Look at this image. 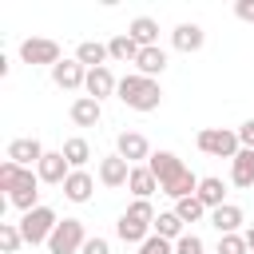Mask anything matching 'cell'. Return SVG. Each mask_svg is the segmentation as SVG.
I'll list each match as a JSON object with an SVG mask.
<instances>
[{
	"instance_id": "6da1fadb",
	"label": "cell",
	"mask_w": 254,
	"mask_h": 254,
	"mask_svg": "<svg viewBox=\"0 0 254 254\" xmlns=\"http://www.w3.org/2000/svg\"><path fill=\"white\" fill-rule=\"evenodd\" d=\"M115 95H119L131 111H155V107L163 103V87H159V79H147V75H139V71L123 75Z\"/></svg>"
},
{
	"instance_id": "7a4b0ae2",
	"label": "cell",
	"mask_w": 254,
	"mask_h": 254,
	"mask_svg": "<svg viewBox=\"0 0 254 254\" xmlns=\"http://www.w3.org/2000/svg\"><path fill=\"white\" fill-rule=\"evenodd\" d=\"M194 143H198L202 155H210V159H230V163H234V155L242 151L238 131H226V127H202Z\"/></svg>"
},
{
	"instance_id": "3957f363",
	"label": "cell",
	"mask_w": 254,
	"mask_h": 254,
	"mask_svg": "<svg viewBox=\"0 0 254 254\" xmlns=\"http://www.w3.org/2000/svg\"><path fill=\"white\" fill-rule=\"evenodd\" d=\"M56 226H60V218H56V210H52V206H36V210L20 214V234H24V242H28V246L48 242Z\"/></svg>"
},
{
	"instance_id": "277c9868",
	"label": "cell",
	"mask_w": 254,
	"mask_h": 254,
	"mask_svg": "<svg viewBox=\"0 0 254 254\" xmlns=\"http://www.w3.org/2000/svg\"><path fill=\"white\" fill-rule=\"evenodd\" d=\"M83 242H87L83 222H79V218H64V222L52 230V238H48V254H79Z\"/></svg>"
},
{
	"instance_id": "5b68a950",
	"label": "cell",
	"mask_w": 254,
	"mask_h": 254,
	"mask_svg": "<svg viewBox=\"0 0 254 254\" xmlns=\"http://www.w3.org/2000/svg\"><path fill=\"white\" fill-rule=\"evenodd\" d=\"M115 155H119V159H127L131 167H143L155 151H151L147 135H139V131H119V135H115Z\"/></svg>"
},
{
	"instance_id": "8992f818",
	"label": "cell",
	"mask_w": 254,
	"mask_h": 254,
	"mask_svg": "<svg viewBox=\"0 0 254 254\" xmlns=\"http://www.w3.org/2000/svg\"><path fill=\"white\" fill-rule=\"evenodd\" d=\"M147 167H151V175L159 179V190H163V187H171L175 179H183V175H187V163H183L175 151H155V155L147 159Z\"/></svg>"
},
{
	"instance_id": "52a82bcc",
	"label": "cell",
	"mask_w": 254,
	"mask_h": 254,
	"mask_svg": "<svg viewBox=\"0 0 254 254\" xmlns=\"http://www.w3.org/2000/svg\"><path fill=\"white\" fill-rule=\"evenodd\" d=\"M20 60L24 64H48V67H56L60 64V44L56 40H44V36H32V40H24L20 44Z\"/></svg>"
},
{
	"instance_id": "ba28073f",
	"label": "cell",
	"mask_w": 254,
	"mask_h": 254,
	"mask_svg": "<svg viewBox=\"0 0 254 254\" xmlns=\"http://www.w3.org/2000/svg\"><path fill=\"white\" fill-rule=\"evenodd\" d=\"M4 155H8V159H12L16 167H24V171H32V167H40V159H44L48 151H44V143H40L36 135H28V139H12Z\"/></svg>"
},
{
	"instance_id": "9c48e42d",
	"label": "cell",
	"mask_w": 254,
	"mask_h": 254,
	"mask_svg": "<svg viewBox=\"0 0 254 254\" xmlns=\"http://www.w3.org/2000/svg\"><path fill=\"white\" fill-rule=\"evenodd\" d=\"M8 202H12L20 214L36 210V206H40V175L24 171V175H20V183H16V190H8Z\"/></svg>"
},
{
	"instance_id": "30bf717a",
	"label": "cell",
	"mask_w": 254,
	"mask_h": 254,
	"mask_svg": "<svg viewBox=\"0 0 254 254\" xmlns=\"http://www.w3.org/2000/svg\"><path fill=\"white\" fill-rule=\"evenodd\" d=\"M52 83L64 87V91H79V87L87 83V67H83L79 60H60V64L52 67Z\"/></svg>"
},
{
	"instance_id": "8fae6325",
	"label": "cell",
	"mask_w": 254,
	"mask_h": 254,
	"mask_svg": "<svg viewBox=\"0 0 254 254\" xmlns=\"http://www.w3.org/2000/svg\"><path fill=\"white\" fill-rule=\"evenodd\" d=\"M36 175H40V183H52V187H64V183H67V175H71V167H67V159H64V151H48V155L40 159V167H36Z\"/></svg>"
},
{
	"instance_id": "7c38bea8",
	"label": "cell",
	"mask_w": 254,
	"mask_h": 254,
	"mask_svg": "<svg viewBox=\"0 0 254 254\" xmlns=\"http://www.w3.org/2000/svg\"><path fill=\"white\" fill-rule=\"evenodd\" d=\"M127 179H131V163H127V159H119V155H103V159H99V183H103L107 190L127 187Z\"/></svg>"
},
{
	"instance_id": "4fadbf2b",
	"label": "cell",
	"mask_w": 254,
	"mask_h": 254,
	"mask_svg": "<svg viewBox=\"0 0 254 254\" xmlns=\"http://www.w3.org/2000/svg\"><path fill=\"white\" fill-rule=\"evenodd\" d=\"M242 222H246V214H242L238 202H222L218 210H210V226L218 230V238H222V234H238Z\"/></svg>"
},
{
	"instance_id": "5bb4252c",
	"label": "cell",
	"mask_w": 254,
	"mask_h": 254,
	"mask_svg": "<svg viewBox=\"0 0 254 254\" xmlns=\"http://www.w3.org/2000/svg\"><path fill=\"white\" fill-rule=\"evenodd\" d=\"M83 91H87L91 99H99V103H103L107 95H115V91H119V79L111 75V67H91V71H87Z\"/></svg>"
},
{
	"instance_id": "9a60e30c",
	"label": "cell",
	"mask_w": 254,
	"mask_h": 254,
	"mask_svg": "<svg viewBox=\"0 0 254 254\" xmlns=\"http://www.w3.org/2000/svg\"><path fill=\"white\" fill-rule=\"evenodd\" d=\"M171 44H175L179 52H187V56H190V52H202L206 32H202V24H194V20H190V24H179V28L171 32Z\"/></svg>"
},
{
	"instance_id": "2e32d148",
	"label": "cell",
	"mask_w": 254,
	"mask_h": 254,
	"mask_svg": "<svg viewBox=\"0 0 254 254\" xmlns=\"http://www.w3.org/2000/svg\"><path fill=\"white\" fill-rule=\"evenodd\" d=\"M71 123L75 127H95L99 119H103V103L99 99H91V95H79V99H71Z\"/></svg>"
},
{
	"instance_id": "e0dca14e",
	"label": "cell",
	"mask_w": 254,
	"mask_h": 254,
	"mask_svg": "<svg viewBox=\"0 0 254 254\" xmlns=\"http://www.w3.org/2000/svg\"><path fill=\"white\" fill-rule=\"evenodd\" d=\"M127 36L139 44V48H159V20L155 16H135L127 24Z\"/></svg>"
},
{
	"instance_id": "ac0fdd59",
	"label": "cell",
	"mask_w": 254,
	"mask_h": 254,
	"mask_svg": "<svg viewBox=\"0 0 254 254\" xmlns=\"http://www.w3.org/2000/svg\"><path fill=\"white\" fill-rule=\"evenodd\" d=\"M135 71L147 75V79H159V75L167 71V52H163V48H143L139 60H135Z\"/></svg>"
},
{
	"instance_id": "d6986e66",
	"label": "cell",
	"mask_w": 254,
	"mask_h": 254,
	"mask_svg": "<svg viewBox=\"0 0 254 254\" xmlns=\"http://www.w3.org/2000/svg\"><path fill=\"white\" fill-rule=\"evenodd\" d=\"M91 190H95V179H91L87 171H71L67 183H64V198H67V202H87Z\"/></svg>"
},
{
	"instance_id": "ffe728a7",
	"label": "cell",
	"mask_w": 254,
	"mask_h": 254,
	"mask_svg": "<svg viewBox=\"0 0 254 254\" xmlns=\"http://www.w3.org/2000/svg\"><path fill=\"white\" fill-rule=\"evenodd\" d=\"M115 234H119V242H127V246H143V242L151 238V226H147V222H135L131 214H119Z\"/></svg>"
},
{
	"instance_id": "44dd1931",
	"label": "cell",
	"mask_w": 254,
	"mask_h": 254,
	"mask_svg": "<svg viewBox=\"0 0 254 254\" xmlns=\"http://www.w3.org/2000/svg\"><path fill=\"white\" fill-rule=\"evenodd\" d=\"M139 52H143V48H139L127 32H119V36H111V40H107V56H111L115 64H135V60H139Z\"/></svg>"
},
{
	"instance_id": "7402d4cb",
	"label": "cell",
	"mask_w": 254,
	"mask_h": 254,
	"mask_svg": "<svg viewBox=\"0 0 254 254\" xmlns=\"http://www.w3.org/2000/svg\"><path fill=\"white\" fill-rule=\"evenodd\" d=\"M64 159H67V167L71 171H83L87 167V159H91V143L83 139V135H71V139H64Z\"/></svg>"
},
{
	"instance_id": "603a6c76",
	"label": "cell",
	"mask_w": 254,
	"mask_h": 254,
	"mask_svg": "<svg viewBox=\"0 0 254 254\" xmlns=\"http://www.w3.org/2000/svg\"><path fill=\"white\" fill-rule=\"evenodd\" d=\"M198 202H202L206 210H218V206L226 202V183H222L218 175H206V179L198 183Z\"/></svg>"
},
{
	"instance_id": "cb8c5ba5",
	"label": "cell",
	"mask_w": 254,
	"mask_h": 254,
	"mask_svg": "<svg viewBox=\"0 0 254 254\" xmlns=\"http://www.w3.org/2000/svg\"><path fill=\"white\" fill-rule=\"evenodd\" d=\"M230 183H234V187H242V190H246V187H254V151H246V147H242V151L234 155V163H230Z\"/></svg>"
},
{
	"instance_id": "d4e9b609",
	"label": "cell",
	"mask_w": 254,
	"mask_h": 254,
	"mask_svg": "<svg viewBox=\"0 0 254 254\" xmlns=\"http://www.w3.org/2000/svg\"><path fill=\"white\" fill-rule=\"evenodd\" d=\"M127 187H131V194H135V198H151V194L159 190V179H155V175H151V167L143 163V167H131Z\"/></svg>"
},
{
	"instance_id": "484cf974",
	"label": "cell",
	"mask_w": 254,
	"mask_h": 254,
	"mask_svg": "<svg viewBox=\"0 0 254 254\" xmlns=\"http://www.w3.org/2000/svg\"><path fill=\"white\" fill-rule=\"evenodd\" d=\"M159 238H167V242H179L183 234H187V222L175 214V210H159V218H155V226H151Z\"/></svg>"
},
{
	"instance_id": "4316f807",
	"label": "cell",
	"mask_w": 254,
	"mask_h": 254,
	"mask_svg": "<svg viewBox=\"0 0 254 254\" xmlns=\"http://www.w3.org/2000/svg\"><path fill=\"white\" fill-rule=\"evenodd\" d=\"M75 60L91 71V67H107L103 60H111V56H107V44H99V40H83V44L75 48Z\"/></svg>"
},
{
	"instance_id": "83f0119b",
	"label": "cell",
	"mask_w": 254,
	"mask_h": 254,
	"mask_svg": "<svg viewBox=\"0 0 254 254\" xmlns=\"http://www.w3.org/2000/svg\"><path fill=\"white\" fill-rule=\"evenodd\" d=\"M175 214H179L183 222H198V218H202V214H210V210L198 202V194H190V198H179V202H175Z\"/></svg>"
},
{
	"instance_id": "f1b7e54d",
	"label": "cell",
	"mask_w": 254,
	"mask_h": 254,
	"mask_svg": "<svg viewBox=\"0 0 254 254\" xmlns=\"http://www.w3.org/2000/svg\"><path fill=\"white\" fill-rule=\"evenodd\" d=\"M20 246H24L20 222H0V250H4V254H16Z\"/></svg>"
},
{
	"instance_id": "f546056e",
	"label": "cell",
	"mask_w": 254,
	"mask_h": 254,
	"mask_svg": "<svg viewBox=\"0 0 254 254\" xmlns=\"http://www.w3.org/2000/svg\"><path fill=\"white\" fill-rule=\"evenodd\" d=\"M123 214H131L135 222H147V226H155V218H159V214H155V206H151V198H135Z\"/></svg>"
},
{
	"instance_id": "4dcf8cb0",
	"label": "cell",
	"mask_w": 254,
	"mask_h": 254,
	"mask_svg": "<svg viewBox=\"0 0 254 254\" xmlns=\"http://www.w3.org/2000/svg\"><path fill=\"white\" fill-rule=\"evenodd\" d=\"M20 175H24V167H16L12 159H4V163H0V190H16Z\"/></svg>"
},
{
	"instance_id": "1f68e13d",
	"label": "cell",
	"mask_w": 254,
	"mask_h": 254,
	"mask_svg": "<svg viewBox=\"0 0 254 254\" xmlns=\"http://www.w3.org/2000/svg\"><path fill=\"white\" fill-rule=\"evenodd\" d=\"M218 254H250V246H246L242 234H222L218 238Z\"/></svg>"
},
{
	"instance_id": "d6a6232c",
	"label": "cell",
	"mask_w": 254,
	"mask_h": 254,
	"mask_svg": "<svg viewBox=\"0 0 254 254\" xmlns=\"http://www.w3.org/2000/svg\"><path fill=\"white\" fill-rule=\"evenodd\" d=\"M202 250H206V246H202V238H198V234H190V230L175 242V254H202Z\"/></svg>"
},
{
	"instance_id": "836d02e7",
	"label": "cell",
	"mask_w": 254,
	"mask_h": 254,
	"mask_svg": "<svg viewBox=\"0 0 254 254\" xmlns=\"http://www.w3.org/2000/svg\"><path fill=\"white\" fill-rule=\"evenodd\" d=\"M139 254H175V242H167V238H159V234H151L143 246H139Z\"/></svg>"
},
{
	"instance_id": "e575fe53",
	"label": "cell",
	"mask_w": 254,
	"mask_h": 254,
	"mask_svg": "<svg viewBox=\"0 0 254 254\" xmlns=\"http://www.w3.org/2000/svg\"><path fill=\"white\" fill-rule=\"evenodd\" d=\"M79 254H111V242L107 238H99V234H91L87 242H83V250Z\"/></svg>"
},
{
	"instance_id": "d590c367",
	"label": "cell",
	"mask_w": 254,
	"mask_h": 254,
	"mask_svg": "<svg viewBox=\"0 0 254 254\" xmlns=\"http://www.w3.org/2000/svg\"><path fill=\"white\" fill-rule=\"evenodd\" d=\"M238 143H242L246 151H254V119H246V123L238 127Z\"/></svg>"
},
{
	"instance_id": "8d00e7d4",
	"label": "cell",
	"mask_w": 254,
	"mask_h": 254,
	"mask_svg": "<svg viewBox=\"0 0 254 254\" xmlns=\"http://www.w3.org/2000/svg\"><path fill=\"white\" fill-rule=\"evenodd\" d=\"M234 16L246 20V24H254V0H238V4H234Z\"/></svg>"
},
{
	"instance_id": "74e56055",
	"label": "cell",
	"mask_w": 254,
	"mask_h": 254,
	"mask_svg": "<svg viewBox=\"0 0 254 254\" xmlns=\"http://www.w3.org/2000/svg\"><path fill=\"white\" fill-rule=\"evenodd\" d=\"M242 238H246V246H250V254H254V222H250V226L242 230Z\"/></svg>"
}]
</instances>
